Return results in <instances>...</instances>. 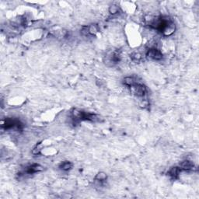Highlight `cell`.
Segmentation results:
<instances>
[{
	"label": "cell",
	"instance_id": "5",
	"mask_svg": "<svg viewBox=\"0 0 199 199\" xmlns=\"http://www.w3.org/2000/svg\"><path fill=\"white\" fill-rule=\"evenodd\" d=\"M43 170H44V167H43L41 165L38 164H32V165L29 166L27 168L26 172L29 174H35V173H38V172L42 171Z\"/></svg>",
	"mask_w": 199,
	"mask_h": 199
},
{
	"label": "cell",
	"instance_id": "2",
	"mask_svg": "<svg viewBox=\"0 0 199 199\" xmlns=\"http://www.w3.org/2000/svg\"><path fill=\"white\" fill-rule=\"evenodd\" d=\"M72 117L74 122H80L81 121H90L96 122L97 121V116L94 114L88 113L79 109H74L72 111Z\"/></svg>",
	"mask_w": 199,
	"mask_h": 199
},
{
	"label": "cell",
	"instance_id": "9",
	"mask_svg": "<svg viewBox=\"0 0 199 199\" xmlns=\"http://www.w3.org/2000/svg\"><path fill=\"white\" fill-rule=\"evenodd\" d=\"M72 166H73L72 163L69 161H64L59 165V168L62 170H64V171H69L72 168Z\"/></svg>",
	"mask_w": 199,
	"mask_h": 199
},
{
	"label": "cell",
	"instance_id": "1",
	"mask_svg": "<svg viewBox=\"0 0 199 199\" xmlns=\"http://www.w3.org/2000/svg\"><path fill=\"white\" fill-rule=\"evenodd\" d=\"M149 26L164 34L166 37L174 34L176 29V26L171 19L168 17H156L150 20Z\"/></svg>",
	"mask_w": 199,
	"mask_h": 199
},
{
	"label": "cell",
	"instance_id": "8",
	"mask_svg": "<svg viewBox=\"0 0 199 199\" xmlns=\"http://www.w3.org/2000/svg\"><path fill=\"white\" fill-rule=\"evenodd\" d=\"M138 82L136 79L134 77H125L124 79V84L128 87L134 86L135 84L138 83Z\"/></svg>",
	"mask_w": 199,
	"mask_h": 199
},
{
	"label": "cell",
	"instance_id": "13",
	"mask_svg": "<svg viewBox=\"0 0 199 199\" xmlns=\"http://www.w3.org/2000/svg\"><path fill=\"white\" fill-rule=\"evenodd\" d=\"M118 10H119V9L117 6H111L109 8V13L112 15H114L118 13Z\"/></svg>",
	"mask_w": 199,
	"mask_h": 199
},
{
	"label": "cell",
	"instance_id": "12",
	"mask_svg": "<svg viewBox=\"0 0 199 199\" xmlns=\"http://www.w3.org/2000/svg\"><path fill=\"white\" fill-rule=\"evenodd\" d=\"M131 59H132V60L133 62H138L142 59V55L138 52H134L131 55Z\"/></svg>",
	"mask_w": 199,
	"mask_h": 199
},
{
	"label": "cell",
	"instance_id": "7",
	"mask_svg": "<svg viewBox=\"0 0 199 199\" xmlns=\"http://www.w3.org/2000/svg\"><path fill=\"white\" fill-rule=\"evenodd\" d=\"M180 171H181V169L180 167H177V166H175V167H172L169 172H168V174L170 175L171 177L173 178L176 179L179 177V174H180Z\"/></svg>",
	"mask_w": 199,
	"mask_h": 199
},
{
	"label": "cell",
	"instance_id": "6",
	"mask_svg": "<svg viewBox=\"0 0 199 199\" xmlns=\"http://www.w3.org/2000/svg\"><path fill=\"white\" fill-rule=\"evenodd\" d=\"M180 168L184 170H193V169L195 168V165L193 164V162L187 159L180 164Z\"/></svg>",
	"mask_w": 199,
	"mask_h": 199
},
{
	"label": "cell",
	"instance_id": "4",
	"mask_svg": "<svg viewBox=\"0 0 199 199\" xmlns=\"http://www.w3.org/2000/svg\"><path fill=\"white\" fill-rule=\"evenodd\" d=\"M146 57L149 59H153V60H161L163 59V54L159 50L156 49V48H149V50L147 51Z\"/></svg>",
	"mask_w": 199,
	"mask_h": 199
},
{
	"label": "cell",
	"instance_id": "10",
	"mask_svg": "<svg viewBox=\"0 0 199 199\" xmlns=\"http://www.w3.org/2000/svg\"><path fill=\"white\" fill-rule=\"evenodd\" d=\"M88 27V33L89 35H96L99 31H100V29H99V27L96 24H91L90 26H87Z\"/></svg>",
	"mask_w": 199,
	"mask_h": 199
},
{
	"label": "cell",
	"instance_id": "11",
	"mask_svg": "<svg viewBox=\"0 0 199 199\" xmlns=\"http://www.w3.org/2000/svg\"><path fill=\"white\" fill-rule=\"evenodd\" d=\"M107 174L103 173V172H100L98 174H96V177H95V180L96 181H98V182H103L105 180H107Z\"/></svg>",
	"mask_w": 199,
	"mask_h": 199
},
{
	"label": "cell",
	"instance_id": "14",
	"mask_svg": "<svg viewBox=\"0 0 199 199\" xmlns=\"http://www.w3.org/2000/svg\"><path fill=\"white\" fill-rule=\"evenodd\" d=\"M41 149L40 147L37 145V146L32 150V153H33L34 155H39V154H41Z\"/></svg>",
	"mask_w": 199,
	"mask_h": 199
},
{
	"label": "cell",
	"instance_id": "3",
	"mask_svg": "<svg viewBox=\"0 0 199 199\" xmlns=\"http://www.w3.org/2000/svg\"><path fill=\"white\" fill-rule=\"evenodd\" d=\"M130 89L131 92L138 97H143L147 93L146 86L140 82H138V83L135 84L134 86H131Z\"/></svg>",
	"mask_w": 199,
	"mask_h": 199
}]
</instances>
